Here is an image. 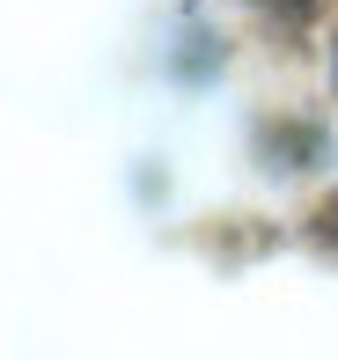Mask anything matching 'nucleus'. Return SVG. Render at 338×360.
<instances>
[{"instance_id":"obj_1","label":"nucleus","mask_w":338,"mask_h":360,"mask_svg":"<svg viewBox=\"0 0 338 360\" xmlns=\"http://www.w3.org/2000/svg\"><path fill=\"white\" fill-rule=\"evenodd\" d=\"M265 8H280V15H301V8H309V0H265Z\"/></svg>"}]
</instances>
